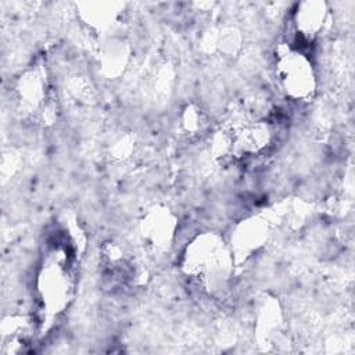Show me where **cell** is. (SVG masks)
Wrapping results in <instances>:
<instances>
[{
	"instance_id": "1",
	"label": "cell",
	"mask_w": 355,
	"mask_h": 355,
	"mask_svg": "<svg viewBox=\"0 0 355 355\" xmlns=\"http://www.w3.org/2000/svg\"><path fill=\"white\" fill-rule=\"evenodd\" d=\"M279 65V73L284 90L293 96L300 97L308 94L313 89V73L311 62L298 53L284 54Z\"/></svg>"
}]
</instances>
